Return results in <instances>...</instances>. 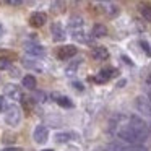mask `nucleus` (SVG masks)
Segmentation results:
<instances>
[{"label": "nucleus", "instance_id": "1", "mask_svg": "<svg viewBox=\"0 0 151 151\" xmlns=\"http://www.w3.org/2000/svg\"><path fill=\"white\" fill-rule=\"evenodd\" d=\"M109 132L111 135H114L117 140L125 141L130 145H143L146 141V138L141 137L137 130L130 125L128 122V115H114L109 124Z\"/></svg>", "mask_w": 151, "mask_h": 151}, {"label": "nucleus", "instance_id": "2", "mask_svg": "<svg viewBox=\"0 0 151 151\" xmlns=\"http://www.w3.org/2000/svg\"><path fill=\"white\" fill-rule=\"evenodd\" d=\"M106 151H148L143 145H130L125 141L115 140L106 146Z\"/></svg>", "mask_w": 151, "mask_h": 151}, {"label": "nucleus", "instance_id": "3", "mask_svg": "<svg viewBox=\"0 0 151 151\" xmlns=\"http://www.w3.org/2000/svg\"><path fill=\"white\" fill-rule=\"evenodd\" d=\"M5 120H7L8 125L12 127H17L21 120V111L17 104H10L7 106V111H5Z\"/></svg>", "mask_w": 151, "mask_h": 151}, {"label": "nucleus", "instance_id": "4", "mask_svg": "<svg viewBox=\"0 0 151 151\" xmlns=\"http://www.w3.org/2000/svg\"><path fill=\"white\" fill-rule=\"evenodd\" d=\"M128 122H130V125L141 135V137H145L148 140V137H150V128H148L146 122H145L143 119H140L138 115H128Z\"/></svg>", "mask_w": 151, "mask_h": 151}, {"label": "nucleus", "instance_id": "5", "mask_svg": "<svg viewBox=\"0 0 151 151\" xmlns=\"http://www.w3.org/2000/svg\"><path fill=\"white\" fill-rule=\"evenodd\" d=\"M137 109L143 115L151 117V99H148L146 96H138L137 98Z\"/></svg>", "mask_w": 151, "mask_h": 151}, {"label": "nucleus", "instance_id": "6", "mask_svg": "<svg viewBox=\"0 0 151 151\" xmlns=\"http://www.w3.org/2000/svg\"><path fill=\"white\" fill-rule=\"evenodd\" d=\"M34 141L39 145H44L47 141V138H49V130H47L46 125H37L36 128H34Z\"/></svg>", "mask_w": 151, "mask_h": 151}, {"label": "nucleus", "instance_id": "7", "mask_svg": "<svg viewBox=\"0 0 151 151\" xmlns=\"http://www.w3.org/2000/svg\"><path fill=\"white\" fill-rule=\"evenodd\" d=\"M24 52L29 54V55H34V57H42L44 54H46V49H44L42 46H39V44H24Z\"/></svg>", "mask_w": 151, "mask_h": 151}, {"label": "nucleus", "instance_id": "8", "mask_svg": "<svg viewBox=\"0 0 151 151\" xmlns=\"http://www.w3.org/2000/svg\"><path fill=\"white\" fill-rule=\"evenodd\" d=\"M76 55V47L75 46H63L59 49V59L60 60H68Z\"/></svg>", "mask_w": 151, "mask_h": 151}, {"label": "nucleus", "instance_id": "9", "mask_svg": "<svg viewBox=\"0 0 151 151\" xmlns=\"http://www.w3.org/2000/svg\"><path fill=\"white\" fill-rule=\"evenodd\" d=\"M5 94L8 96L10 99L17 101V99H21V91L17 85H7L5 86Z\"/></svg>", "mask_w": 151, "mask_h": 151}, {"label": "nucleus", "instance_id": "10", "mask_svg": "<svg viewBox=\"0 0 151 151\" xmlns=\"http://www.w3.org/2000/svg\"><path fill=\"white\" fill-rule=\"evenodd\" d=\"M50 33H52V39L54 41H63L65 39V31L62 29L60 23H54L50 28Z\"/></svg>", "mask_w": 151, "mask_h": 151}, {"label": "nucleus", "instance_id": "11", "mask_svg": "<svg viewBox=\"0 0 151 151\" xmlns=\"http://www.w3.org/2000/svg\"><path fill=\"white\" fill-rule=\"evenodd\" d=\"M29 21H31V24H33L34 28H41L44 23H46V15H44V13H39V12H36V13L31 15Z\"/></svg>", "mask_w": 151, "mask_h": 151}, {"label": "nucleus", "instance_id": "12", "mask_svg": "<svg viewBox=\"0 0 151 151\" xmlns=\"http://www.w3.org/2000/svg\"><path fill=\"white\" fill-rule=\"evenodd\" d=\"M101 7L104 8V13L109 15V17H115L119 13V7L115 4H112V2H102Z\"/></svg>", "mask_w": 151, "mask_h": 151}, {"label": "nucleus", "instance_id": "13", "mask_svg": "<svg viewBox=\"0 0 151 151\" xmlns=\"http://www.w3.org/2000/svg\"><path fill=\"white\" fill-rule=\"evenodd\" d=\"M93 57H94L96 60H106L109 57V50L102 46H98V47L93 49Z\"/></svg>", "mask_w": 151, "mask_h": 151}, {"label": "nucleus", "instance_id": "14", "mask_svg": "<svg viewBox=\"0 0 151 151\" xmlns=\"http://www.w3.org/2000/svg\"><path fill=\"white\" fill-rule=\"evenodd\" d=\"M115 75V70L114 68H106V70H101V72H99V75L96 76V81L98 83H102V81H107L109 78H111V76H114Z\"/></svg>", "mask_w": 151, "mask_h": 151}, {"label": "nucleus", "instance_id": "15", "mask_svg": "<svg viewBox=\"0 0 151 151\" xmlns=\"http://www.w3.org/2000/svg\"><path fill=\"white\" fill-rule=\"evenodd\" d=\"M75 138H76V133H72V132H62V133H57L55 135V141H59V143L75 140Z\"/></svg>", "mask_w": 151, "mask_h": 151}, {"label": "nucleus", "instance_id": "16", "mask_svg": "<svg viewBox=\"0 0 151 151\" xmlns=\"http://www.w3.org/2000/svg\"><path fill=\"white\" fill-rule=\"evenodd\" d=\"M107 34V28L104 26V24H94L93 26V36L94 37H102V36H106Z\"/></svg>", "mask_w": 151, "mask_h": 151}, {"label": "nucleus", "instance_id": "17", "mask_svg": "<svg viewBox=\"0 0 151 151\" xmlns=\"http://www.w3.org/2000/svg\"><path fill=\"white\" fill-rule=\"evenodd\" d=\"M23 86H24V88H28V89H34V88H36V78L31 76V75H26L23 78Z\"/></svg>", "mask_w": 151, "mask_h": 151}, {"label": "nucleus", "instance_id": "18", "mask_svg": "<svg viewBox=\"0 0 151 151\" xmlns=\"http://www.w3.org/2000/svg\"><path fill=\"white\" fill-rule=\"evenodd\" d=\"M68 26L72 28V29H76V28H81V26H83V20H81L80 17H73V18H70Z\"/></svg>", "mask_w": 151, "mask_h": 151}, {"label": "nucleus", "instance_id": "19", "mask_svg": "<svg viewBox=\"0 0 151 151\" xmlns=\"http://www.w3.org/2000/svg\"><path fill=\"white\" fill-rule=\"evenodd\" d=\"M141 15L146 21H151V5H143L141 7Z\"/></svg>", "mask_w": 151, "mask_h": 151}, {"label": "nucleus", "instance_id": "20", "mask_svg": "<svg viewBox=\"0 0 151 151\" xmlns=\"http://www.w3.org/2000/svg\"><path fill=\"white\" fill-rule=\"evenodd\" d=\"M57 102H59V106H62V107H73V102L70 101L68 98H65V96H60V98L57 99Z\"/></svg>", "mask_w": 151, "mask_h": 151}, {"label": "nucleus", "instance_id": "21", "mask_svg": "<svg viewBox=\"0 0 151 151\" xmlns=\"http://www.w3.org/2000/svg\"><path fill=\"white\" fill-rule=\"evenodd\" d=\"M80 63H81V60L78 59V60H76V62H73L72 65H68V67H67V75H73V72H75V70H76V67H78Z\"/></svg>", "mask_w": 151, "mask_h": 151}, {"label": "nucleus", "instance_id": "22", "mask_svg": "<svg viewBox=\"0 0 151 151\" xmlns=\"http://www.w3.org/2000/svg\"><path fill=\"white\" fill-rule=\"evenodd\" d=\"M10 67V60L8 59H0V68H8Z\"/></svg>", "mask_w": 151, "mask_h": 151}, {"label": "nucleus", "instance_id": "23", "mask_svg": "<svg viewBox=\"0 0 151 151\" xmlns=\"http://www.w3.org/2000/svg\"><path fill=\"white\" fill-rule=\"evenodd\" d=\"M34 98H36V101H41V102H44L46 101V94H44V93H36V94H34Z\"/></svg>", "mask_w": 151, "mask_h": 151}, {"label": "nucleus", "instance_id": "24", "mask_svg": "<svg viewBox=\"0 0 151 151\" xmlns=\"http://www.w3.org/2000/svg\"><path fill=\"white\" fill-rule=\"evenodd\" d=\"M73 86H75V89H78V91H83V85H81V83L75 81V83H73Z\"/></svg>", "mask_w": 151, "mask_h": 151}, {"label": "nucleus", "instance_id": "25", "mask_svg": "<svg viewBox=\"0 0 151 151\" xmlns=\"http://www.w3.org/2000/svg\"><path fill=\"white\" fill-rule=\"evenodd\" d=\"M7 111V107H5V101H4V98H2V96H0V111Z\"/></svg>", "mask_w": 151, "mask_h": 151}, {"label": "nucleus", "instance_id": "26", "mask_svg": "<svg viewBox=\"0 0 151 151\" xmlns=\"http://www.w3.org/2000/svg\"><path fill=\"white\" fill-rule=\"evenodd\" d=\"M10 72H12V73H10V75H12V76H15V78H17V76H18V75H20V72H18V70H17V68H12V70H10Z\"/></svg>", "mask_w": 151, "mask_h": 151}, {"label": "nucleus", "instance_id": "27", "mask_svg": "<svg viewBox=\"0 0 151 151\" xmlns=\"http://www.w3.org/2000/svg\"><path fill=\"white\" fill-rule=\"evenodd\" d=\"M141 46H143V49L146 50V54H151V50H150V46H148L146 42H141Z\"/></svg>", "mask_w": 151, "mask_h": 151}, {"label": "nucleus", "instance_id": "28", "mask_svg": "<svg viewBox=\"0 0 151 151\" xmlns=\"http://www.w3.org/2000/svg\"><path fill=\"white\" fill-rule=\"evenodd\" d=\"M0 151H21V150H20V148L12 146V148H5V150H0Z\"/></svg>", "mask_w": 151, "mask_h": 151}, {"label": "nucleus", "instance_id": "29", "mask_svg": "<svg viewBox=\"0 0 151 151\" xmlns=\"http://www.w3.org/2000/svg\"><path fill=\"white\" fill-rule=\"evenodd\" d=\"M8 4H10V5H21V2H18V0H10Z\"/></svg>", "mask_w": 151, "mask_h": 151}, {"label": "nucleus", "instance_id": "30", "mask_svg": "<svg viewBox=\"0 0 151 151\" xmlns=\"http://www.w3.org/2000/svg\"><path fill=\"white\" fill-rule=\"evenodd\" d=\"M0 36H2V26H0Z\"/></svg>", "mask_w": 151, "mask_h": 151}, {"label": "nucleus", "instance_id": "31", "mask_svg": "<svg viewBox=\"0 0 151 151\" xmlns=\"http://www.w3.org/2000/svg\"><path fill=\"white\" fill-rule=\"evenodd\" d=\"M96 151H106V148H104V150H96Z\"/></svg>", "mask_w": 151, "mask_h": 151}, {"label": "nucleus", "instance_id": "32", "mask_svg": "<svg viewBox=\"0 0 151 151\" xmlns=\"http://www.w3.org/2000/svg\"><path fill=\"white\" fill-rule=\"evenodd\" d=\"M42 151H52V150H42Z\"/></svg>", "mask_w": 151, "mask_h": 151}]
</instances>
